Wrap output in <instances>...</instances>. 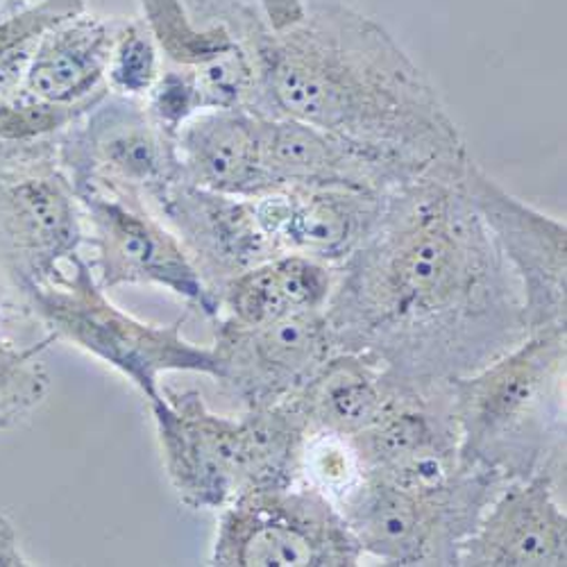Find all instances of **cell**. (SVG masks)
Here are the masks:
<instances>
[{"label":"cell","instance_id":"obj_1","mask_svg":"<svg viewBox=\"0 0 567 567\" xmlns=\"http://www.w3.org/2000/svg\"><path fill=\"white\" fill-rule=\"evenodd\" d=\"M470 159L395 186L337 268L324 307L337 352L372 354L404 380L452 382L527 339L517 277L465 192Z\"/></svg>","mask_w":567,"mask_h":567},{"label":"cell","instance_id":"obj_2","mask_svg":"<svg viewBox=\"0 0 567 567\" xmlns=\"http://www.w3.org/2000/svg\"><path fill=\"white\" fill-rule=\"evenodd\" d=\"M261 116L334 134L411 175L470 157L441 93L372 17L337 0L307 3L257 43Z\"/></svg>","mask_w":567,"mask_h":567},{"label":"cell","instance_id":"obj_3","mask_svg":"<svg viewBox=\"0 0 567 567\" xmlns=\"http://www.w3.org/2000/svg\"><path fill=\"white\" fill-rule=\"evenodd\" d=\"M567 327H547L450 382L461 470L502 482L554 472L565 447Z\"/></svg>","mask_w":567,"mask_h":567},{"label":"cell","instance_id":"obj_4","mask_svg":"<svg viewBox=\"0 0 567 567\" xmlns=\"http://www.w3.org/2000/svg\"><path fill=\"white\" fill-rule=\"evenodd\" d=\"M504 484L491 472L461 467L436 482L361 472L337 506L363 556L395 567H452Z\"/></svg>","mask_w":567,"mask_h":567},{"label":"cell","instance_id":"obj_5","mask_svg":"<svg viewBox=\"0 0 567 567\" xmlns=\"http://www.w3.org/2000/svg\"><path fill=\"white\" fill-rule=\"evenodd\" d=\"M23 298L45 334L118 370L148 402L159 398L166 372H198L218 382L214 350L182 334L186 318L155 324L123 311L107 298L84 257L58 281L25 289Z\"/></svg>","mask_w":567,"mask_h":567},{"label":"cell","instance_id":"obj_6","mask_svg":"<svg viewBox=\"0 0 567 567\" xmlns=\"http://www.w3.org/2000/svg\"><path fill=\"white\" fill-rule=\"evenodd\" d=\"M363 558L337 502L307 482L250 488L220 508L209 565L357 567Z\"/></svg>","mask_w":567,"mask_h":567},{"label":"cell","instance_id":"obj_7","mask_svg":"<svg viewBox=\"0 0 567 567\" xmlns=\"http://www.w3.org/2000/svg\"><path fill=\"white\" fill-rule=\"evenodd\" d=\"M84 214L60 157L0 171V270L21 291L58 281L82 257Z\"/></svg>","mask_w":567,"mask_h":567},{"label":"cell","instance_id":"obj_8","mask_svg":"<svg viewBox=\"0 0 567 567\" xmlns=\"http://www.w3.org/2000/svg\"><path fill=\"white\" fill-rule=\"evenodd\" d=\"M75 194L93 250V266H89L105 291L125 284L159 287L207 318L218 316L216 298L194 259L157 214L144 203L101 188H80Z\"/></svg>","mask_w":567,"mask_h":567},{"label":"cell","instance_id":"obj_9","mask_svg":"<svg viewBox=\"0 0 567 567\" xmlns=\"http://www.w3.org/2000/svg\"><path fill=\"white\" fill-rule=\"evenodd\" d=\"M60 164L75 192L101 188L148 203L179 182L173 138L148 116L144 101L105 96L66 127Z\"/></svg>","mask_w":567,"mask_h":567},{"label":"cell","instance_id":"obj_10","mask_svg":"<svg viewBox=\"0 0 567 567\" xmlns=\"http://www.w3.org/2000/svg\"><path fill=\"white\" fill-rule=\"evenodd\" d=\"M168 482L192 511H220L250 488L244 415L216 413L198 391L162 386L148 402Z\"/></svg>","mask_w":567,"mask_h":567},{"label":"cell","instance_id":"obj_11","mask_svg":"<svg viewBox=\"0 0 567 567\" xmlns=\"http://www.w3.org/2000/svg\"><path fill=\"white\" fill-rule=\"evenodd\" d=\"M465 192L517 277L529 334L567 327V227L563 220L508 194L470 159Z\"/></svg>","mask_w":567,"mask_h":567},{"label":"cell","instance_id":"obj_12","mask_svg":"<svg viewBox=\"0 0 567 567\" xmlns=\"http://www.w3.org/2000/svg\"><path fill=\"white\" fill-rule=\"evenodd\" d=\"M212 350L220 365L218 382L244 409L270 406L293 398L337 352L324 311L257 327L216 318Z\"/></svg>","mask_w":567,"mask_h":567},{"label":"cell","instance_id":"obj_13","mask_svg":"<svg viewBox=\"0 0 567 567\" xmlns=\"http://www.w3.org/2000/svg\"><path fill=\"white\" fill-rule=\"evenodd\" d=\"M389 194L354 186H281L252 203L277 255H305L339 268L363 244Z\"/></svg>","mask_w":567,"mask_h":567},{"label":"cell","instance_id":"obj_14","mask_svg":"<svg viewBox=\"0 0 567 567\" xmlns=\"http://www.w3.org/2000/svg\"><path fill=\"white\" fill-rule=\"evenodd\" d=\"M148 209L175 231L214 298L231 277L279 257L257 218L252 198L175 182L148 203Z\"/></svg>","mask_w":567,"mask_h":567},{"label":"cell","instance_id":"obj_15","mask_svg":"<svg viewBox=\"0 0 567 567\" xmlns=\"http://www.w3.org/2000/svg\"><path fill=\"white\" fill-rule=\"evenodd\" d=\"M463 567H565L567 515L554 472L515 480L486 506L458 551Z\"/></svg>","mask_w":567,"mask_h":567},{"label":"cell","instance_id":"obj_16","mask_svg":"<svg viewBox=\"0 0 567 567\" xmlns=\"http://www.w3.org/2000/svg\"><path fill=\"white\" fill-rule=\"evenodd\" d=\"M264 166L281 186H354L389 194L417 177L348 141L287 116H261Z\"/></svg>","mask_w":567,"mask_h":567},{"label":"cell","instance_id":"obj_17","mask_svg":"<svg viewBox=\"0 0 567 567\" xmlns=\"http://www.w3.org/2000/svg\"><path fill=\"white\" fill-rule=\"evenodd\" d=\"M179 182L205 192L257 198L272 192L264 166L261 114L250 110H205L173 136Z\"/></svg>","mask_w":567,"mask_h":567},{"label":"cell","instance_id":"obj_18","mask_svg":"<svg viewBox=\"0 0 567 567\" xmlns=\"http://www.w3.org/2000/svg\"><path fill=\"white\" fill-rule=\"evenodd\" d=\"M121 23L71 14L45 30L28 64L25 96L60 110L86 112L107 93V66Z\"/></svg>","mask_w":567,"mask_h":567},{"label":"cell","instance_id":"obj_19","mask_svg":"<svg viewBox=\"0 0 567 567\" xmlns=\"http://www.w3.org/2000/svg\"><path fill=\"white\" fill-rule=\"evenodd\" d=\"M398 377L372 354L334 352L291 398L311 434L354 439L384 413Z\"/></svg>","mask_w":567,"mask_h":567},{"label":"cell","instance_id":"obj_20","mask_svg":"<svg viewBox=\"0 0 567 567\" xmlns=\"http://www.w3.org/2000/svg\"><path fill=\"white\" fill-rule=\"evenodd\" d=\"M334 284V266L305 255H279L225 281L216 293V318L257 327L300 313L324 311Z\"/></svg>","mask_w":567,"mask_h":567},{"label":"cell","instance_id":"obj_21","mask_svg":"<svg viewBox=\"0 0 567 567\" xmlns=\"http://www.w3.org/2000/svg\"><path fill=\"white\" fill-rule=\"evenodd\" d=\"M55 339L45 334L37 343L0 341V432L17 427L51 391V374L41 354Z\"/></svg>","mask_w":567,"mask_h":567},{"label":"cell","instance_id":"obj_22","mask_svg":"<svg viewBox=\"0 0 567 567\" xmlns=\"http://www.w3.org/2000/svg\"><path fill=\"white\" fill-rule=\"evenodd\" d=\"M162 71L164 55L151 25L146 21L121 23L107 66V91L144 101Z\"/></svg>","mask_w":567,"mask_h":567},{"label":"cell","instance_id":"obj_23","mask_svg":"<svg viewBox=\"0 0 567 567\" xmlns=\"http://www.w3.org/2000/svg\"><path fill=\"white\" fill-rule=\"evenodd\" d=\"M361 470L346 439L311 434L302 456V482L316 486L334 502L359 480Z\"/></svg>","mask_w":567,"mask_h":567},{"label":"cell","instance_id":"obj_24","mask_svg":"<svg viewBox=\"0 0 567 567\" xmlns=\"http://www.w3.org/2000/svg\"><path fill=\"white\" fill-rule=\"evenodd\" d=\"M144 105L155 125L171 138L188 118L205 112L192 73L173 64L164 66Z\"/></svg>","mask_w":567,"mask_h":567},{"label":"cell","instance_id":"obj_25","mask_svg":"<svg viewBox=\"0 0 567 567\" xmlns=\"http://www.w3.org/2000/svg\"><path fill=\"white\" fill-rule=\"evenodd\" d=\"M30 327H41L21 291L0 270V341H21Z\"/></svg>","mask_w":567,"mask_h":567},{"label":"cell","instance_id":"obj_26","mask_svg":"<svg viewBox=\"0 0 567 567\" xmlns=\"http://www.w3.org/2000/svg\"><path fill=\"white\" fill-rule=\"evenodd\" d=\"M144 3L148 6L146 23L155 32V37L173 34L188 23L184 12L179 10L177 0H144Z\"/></svg>","mask_w":567,"mask_h":567},{"label":"cell","instance_id":"obj_27","mask_svg":"<svg viewBox=\"0 0 567 567\" xmlns=\"http://www.w3.org/2000/svg\"><path fill=\"white\" fill-rule=\"evenodd\" d=\"M32 565L28 556L21 551L19 534L12 525V519L0 513V567H25Z\"/></svg>","mask_w":567,"mask_h":567}]
</instances>
